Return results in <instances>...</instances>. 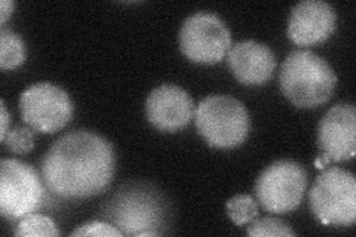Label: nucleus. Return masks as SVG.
Returning a JSON list of instances; mask_svg holds the SVG:
<instances>
[{
    "mask_svg": "<svg viewBox=\"0 0 356 237\" xmlns=\"http://www.w3.org/2000/svg\"><path fill=\"white\" fill-rule=\"evenodd\" d=\"M3 142L8 147V150L24 154L33 150V147H35V133L29 128L17 126L8 132Z\"/></svg>",
    "mask_w": 356,
    "mask_h": 237,
    "instance_id": "nucleus-18",
    "label": "nucleus"
},
{
    "mask_svg": "<svg viewBox=\"0 0 356 237\" xmlns=\"http://www.w3.org/2000/svg\"><path fill=\"white\" fill-rule=\"evenodd\" d=\"M310 208L324 225H352L356 218V178L341 167H328L310 188Z\"/></svg>",
    "mask_w": 356,
    "mask_h": 237,
    "instance_id": "nucleus-4",
    "label": "nucleus"
},
{
    "mask_svg": "<svg viewBox=\"0 0 356 237\" xmlns=\"http://www.w3.org/2000/svg\"><path fill=\"white\" fill-rule=\"evenodd\" d=\"M43 187L30 165L15 159L0 162V212L8 220H19L42 203Z\"/></svg>",
    "mask_w": 356,
    "mask_h": 237,
    "instance_id": "nucleus-7",
    "label": "nucleus"
},
{
    "mask_svg": "<svg viewBox=\"0 0 356 237\" xmlns=\"http://www.w3.org/2000/svg\"><path fill=\"white\" fill-rule=\"evenodd\" d=\"M280 83L284 95L297 107L310 108L327 103L337 85V76L315 52L293 51L282 64Z\"/></svg>",
    "mask_w": 356,
    "mask_h": 237,
    "instance_id": "nucleus-2",
    "label": "nucleus"
},
{
    "mask_svg": "<svg viewBox=\"0 0 356 237\" xmlns=\"http://www.w3.org/2000/svg\"><path fill=\"white\" fill-rule=\"evenodd\" d=\"M227 64L241 83L257 86L272 77L276 60L272 49L266 44L255 40H243L230 48Z\"/></svg>",
    "mask_w": 356,
    "mask_h": 237,
    "instance_id": "nucleus-13",
    "label": "nucleus"
},
{
    "mask_svg": "<svg viewBox=\"0 0 356 237\" xmlns=\"http://www.w3.org/2000/svg\"><path fill=\"white\" fill-rule=\"evenodd\" d=\"M0 107H2V131H0V140H5V137L8 135L9 129H8V125H9V115H8V110H6V106H5V101H0Z\"/></svg>",
    "mask_w": 356,
    "mask_h": 237,
    "instance_id": "nucleus-21",
    "label": "nucleus"
},
{
    "mask_svg": "<svg viewBox=\"0 0 356 237\" xmlns=\"http://www.w3.org/2000/svg\"><path fill=\"white\" fill-rule=\"evenodd\" d=\"M307 186L306 169L293 161H277L267 166L255 183L260 205L273 213L294 211L303 200Z\"/></svg>",
    "mask_w": 356,
    "mask_h": 237,
    "instance_id": "nucleus-5",
    "label": "nucleus"
},
{
    "mask_svg": "<svg viewBox=\"0 0 356 237\" xmlns=\"http://www.w3.org/2000/svg\"><path fill=\"white\" fill-rule=\"evenodd\" d=\"M72 236H99V237H120L124 236L120 230H118L115 225H110L107 222H88L76 229Z\"/></svg>",
    "mask_w": 356,
    "mask_h": 237,
    "instance_id": "nucleus-19",
    "label": "nucleus"
},
{
    "mask_svg": "<svg viewBox=\"0 0 356 237\" xmlns=\"http://www.w3.org/2000/svg\"><path fill=\"white\" fill-rule=\"evenodd\" d=\"M336 28V10L322 0L297 3L289 15L288 38L300 47L327 40Z\"/></svg>",
    "mask_w": 356,
    "mask_h": 237,
    "instance_id": "nucleus-12",
    "label": "nucleus"
},
{
    "mask_svg": "<svg viewBox=\"0 0 356 237\" xmlns=\"http://www.w3.org/2000/svg\"><path fill=\"white\" fill-rule=\"evenodd\" d=\"M19 110L30 128L42 133H55L72 120L74 107L64 89L42 82L21 94Z\"/></svg>",
    "mask_w": 356,
    "mask_h": 237,
    "instance_id": "nucleus-9",
    "label": "nucleus"
},
{
    "mask_svg": "<svg viewBox=\"0 0 356 237\" xmlns=\"http://www.w3.org/2000/svg\"><path fill=\"white\" fill-rule=\"evenodd\" d=\"M195 104L183 88L161 85L150 92L146 101L147 119L162 132L184 129L195 116Z\"/></svg>",
    "mask_w": 356,
    "mask_h": 237,
    "instance_id": "nucleus-11",
    "label": "nucleus"
},
{
    "mask_svg": "<svg viewBox=\"0 0 356 237\" xmlns=\"http://www.w3.org/2000/svg\"><path fill=\"white\" fill-rule=\"evenodd\" d=\"M200 137L216 149L241 145L250 132V116L241 101L229 95H209L195 110Z\"/></svg>",
    "mask_w": 356,
    "mask_h": 237,
    "instance_id": "nucleus-3",
    "label": "nucleus"
},
{
    "mask_svg": "<svg viewBox=\"0 0 356 237\" xmlns=\"http://www.w3.org/2000/svg\"><path fill=\"white\" fill-rule=\"evenodd\" d=\"M248 236L263 237V236H277V237H294L296 233L289 229L285 222L275 218H261L251 222L247 230Z\"/></svg>",
    "mask_w": 356,
    "mask_h": 237,
    "instance_id": "nucleus-17",
    "label": "nucleus"
},
{
    "mask_svg": "<svg viewBox=\"0 0 356 237\" xmlns=\"http://www.w3.org/2000/svg\"><path fill=\"white\" fill-rule=\"evenodd\" d=\"M104 215L113 221L124 236H140L143 231L161 234L156 229L162 227L165 211L153 190L131 186L116 195Z\"/></svg>",
    "mask_w": 356,
    "mask_h": 237,
    "instance_id": "nucleus-6",
    "label": "nucleus"
},
{
    "mask_svg": "<svg viewBox=\"0 0 356 237\" xmlns=\"http://www.w3.org/2000/svg\"><path fill=\"white\" fill-rule=\"evenodd\" d=\"M227 213L230 220L236 225L252 222L259 215V206L255 200L248 195H239L227 202Z\"/></svg>",
    "mask_w": 356,
    "mask_h": 237,
    "instance_id": "nucleus-16",
    "label": "nucleus"
},
{
    "mask_svg": "<svg viewBox=\"0 0 356 237\" xmlns=\"http://www.w3.org/2000/svg\"><path fill=\"white\" fill-rule=\"evenodd\" d=\"M44 184L65 199L95 196L115 175V153L99 135L74 131L54 142L42 161Z\"/></svg>",
    "mask_w": 356,
    "mask_h": 237,
    "instance_id": "nucleus-1",
    "label": "nucleus"
},
{
    "mask_svg": "<svg viewBox=\"0 0 356 237\" xmlns=\"http://www.w3.org/2000/svg\"><path fill=\"white\" fill-rule=\"evenodd\" d=\"M15 236L18 237H30V236H43V237H57L60 231L54 221L39 213H29L22 217L17 225Z\"/></svg>",
    "mask_w": 356,
    "mask_h": 237,
    "instance_id": "nucleus-15",
    "label": "nucleus"
},
{
    "mask_svg": "<svg viewBox=\"0 0 356 237\" xmlns=\"http://www.w3.org/2000/svg\"><path fill=\"white\" fill-rule=\"evenodd\" d=\"M14 6L15 2H13V0H2V2H0V22H2V24H5L9 15L13 14Z\"/></svg>",
    "mask_w": 356,
    "mask_h": 237,
    "instance_id": "nucleus-20",
    "label": "nucleus"
},
{
    "mask_svg": "<svg viewBox=\"0 0 356 237\" xmlns=\"http://www.w3.org/2000/svg\"><path fill=\"white\" fill-rule=\"evenodd\" d=\"M26 61V44L14 33L2 27L0 30V67L2 70H10Z\"/></svg>",
    "mask_w": 356,
    "mask_h": 237,
    "instance_id": "nucleus-14",
    "label": "nucleus"
},
{
    "mask_svg": "<svg viewBox=\"0 0 356 237\" xmlns=\"http://www.w3.org/2000/svg\"><path fill=\"white\" fill-rule=\"evenodd\" d=\"M180 48L193 63L216 64L230 51L232 36L227 26L216 14L196 13L183 22Z\"/></svg>",
    "mask_w": 356,
    "mask_h": 237,
    "instance_id": "nucleus-8",
    "label": "nucleus"
},
{
    "mask_svg": "<svg viewBox=\"0 0 356 237\" xmlns=\"http://www.w3.org/2000/svg\"><path fill=\"white\" fill-rule=\"evenodd\" d=\"M318 144L322 156L331 162H346L356 153V108L340 103L331 107L322 117L318 129Z\"/></svg>",
    "mask_w": 356,
    "mask_h": 237,
    "instance_id": "nucleus-10",
    "label": "nucleus"
}]
</instances>
